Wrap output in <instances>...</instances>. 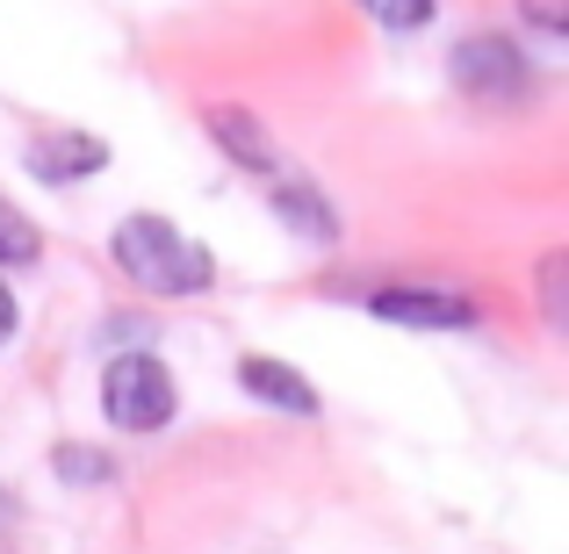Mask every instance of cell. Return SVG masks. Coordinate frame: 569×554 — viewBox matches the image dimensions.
Masks as SVG:
<instances>
[{
    "mask_svg": "<svg viewBox=\"0 0 569 554\" xmlns=\"http://www.w3.org/2000/svg\"><path fill=\"white\" fill-rule=\"evenodd\" d=\"M116 266H123L138 289L152 295H194L209 289V252L181 238L167 216H130L123 231H116Z\"/></svg>",
    "mask_w": 569,
    "mask_h": 554,
    "instance_id": "1",
    "label": "cell"
},
{
    "mask_svg": "<svg viewBox=\"0 0 569 554\" xmlns=\"http://www.w3.org/2000/svg\"><path fill=\"white\" fill-rule=\"evenodd\" d=\"M101 411H109L116 432H159L173 417V374L152 353H123L101 374Z\"/></svg>",
    "mask_w": 569,
    "mask_h": 554,
    "instance_id": "2",
    "label": "cell"
},
{
    "mask_svg": "<svg viewBox=\"0 0 569 554\" xmlns=\"http://www.w3.org/2000/svg\"><path fill=\"white\" fill-rule=\"evenodd\" d=\"M455 80L469 87L476 101H490V109H505V101L527 94V66H519V51L505 37H469L455 51Z\"/></svg>",
    "mask_w": 569,
    "mask_h": 554,
    "instance_id": "3",
    "label": "cell"
},
{
    "mask_svg": "<svg viewBox=\"0 0 569 554\" xmlns=\"http://www.w3.org/2000/svg\"><path fill=\"white\" fill-rule=\"evenodd\" d=\"M376 318L411 324V332H461V324H476V310L461 295H432V289H382Z\"/></svg>",
    "mask_w": 569,
    "mask_h": 554,
    "instance_id": "4",
    "label": "cell"
},
{
    "mask_svg": "<svg viewBox=\"0 0 569 554\" xmlns=\"http://www.w3.org/2000/svg\"><path fill=\"white\" fill-rule=\"evenodd\" d=\"M238 382H246L260 403H281V411H296V417H310V411H318V389H310L296 367L267 361V353H246V361H238Z\"/></svg>",
    "mask_w": 569,
    "mask_h": 554,
    "instance_id": "5",
    "label": "cell"
},
{
    "mask_svg": "<svg viewBox=\"0 0 569 554\" xmlns=\"http://www.w3.org/2000/svg\"><path fill=\"white\" fill-rule=\"evenodd\" d=\"M101 167H109V144H94V138H66V144H37L29 152L37 181H80V173H101Z\"/></svg>",
    "mask_w": 569,
    "mask_h": 554,
    "instance_id": "6",
    "label": "cell"
},
{
    "mask_svg": "<svg viewBox=\"0 0 569 554\" xmlns=\"http://www.w3.org/2000/svg\"><path fill=\"white\" fill-rule=\"evenodd\" d=\"M209 130H217V138L231 144V159H238V167H252V173H267V167H274V144L260 138V123H252V115L217 109V115H209Z\"/></svg>",
    "mask_w": 569,
    "mask_h": 554,
    "instance_id": "7",
    "label": "cell"
},
{
    "mask_svg": "<svg viewBox=\"0 0 569 554\" xmlns=\"http://www.w3.org/2000/svg\"><path fill=\"white\" fill-rule=\"evenodd\" d=\"M43 252V238H37V223L22 216L14 202H0V266H29Z\"/></svg>",
    "mask_w": 569,
    "mask_h": 554,
    "instance_id": "8",
    "label": "cell"
},
{
    "mask_svg": "<svg viewBox=\"0 0 569 554\" xmlns=\"http://www.w3.org/2000/svg\"><path fill=\"white\" fill-rule=\"evenodd\" d=\"M274 209L296 223V231H310V238H339V216H325V202L310 188H281L274 194Z\"/></svg>",
    "mask_w": 569,
    "mask_h": 554,
    "instance_id": "9",
    "label": "cell"
},
{
    "mask_svg": "<svg viewBox=\"0 0 569 554\" xmlns=\"http://www.w3.org/2000/svg\"><path fill=\"white\" fill-rule=\"evenodd\" d=\"M382 29H426L432 22V0H361Z\"/></svg>",
    "mask_w": 569,
    "mask_h": 554,
    "instance_id": "10",
    "label": "cell"
},
{
    "mask_svg": "<svg viewBox=\"0 0 569 554\" xmlns=\"http://www.w3.org/2000/svg\"><path fill=\"white\" fill-rule=\"evenodd\" d=\"M58 469H66L72 475V483H109V461H94V454H58Z\"/></svg>",
    "mask_w": 569,
    "mask_h": 554,
    "instance_id": "11",
    "label": "cell"
},
{
    "mask_svg": "<svg viewBox=\"0 0 569 554\" xmlns=\"http://www.w3.org/2000/svg\"><path fill=\"white\" fill-rule=\"evenodd\" d=\"M548 318L562 324V260H548Z\"/></svg>",
    "mask_w": 569,
    "mask_h": 554,
    "instance_id": "12",
    "label": "cell"
},
{
    "mask_svg": "<svg viewBox=\"0 0 569 554\" xmlns=\"http://www.w3.org/2000/svg\"><path fill=\"white\" fill-rule=\"evenodd\" d=\"M8 332H14V295L0 289V346H8Z\"/></svg>",
    "mask_w": 569,
    "mask_h": 554,
    "instance_id": "13",
    "label": "cell"
}]
</instances>
